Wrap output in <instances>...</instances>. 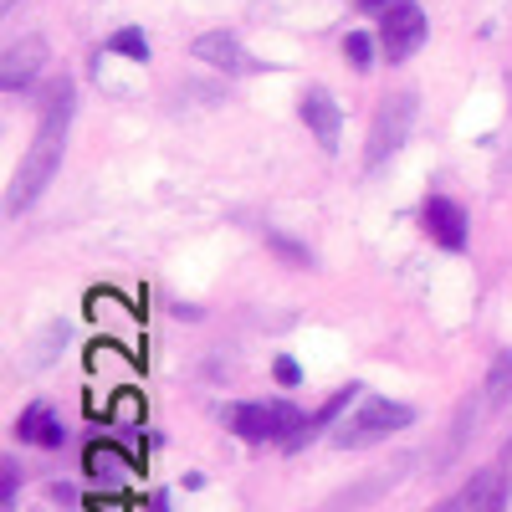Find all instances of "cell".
I'll use <instances>...</instances> for the list:
<instances>
[{
    "instance_id": "7c38bea8",
    "label": "cell",
    "mask_w": 512,
    "mask_h": 512,
    "mask_svg": "<svg viewBox=\"0 0 512 512\" xmlns=\"http://www.w3.org/2000/svg\"><path fill=\"white\" fill-rule=\"evenodd\" d=\"M16 436L26 441V446H41V451H57L62 441H67V431H62V420L52 415V405H26L21 415H16Z\"/></svg>"
},
{
    "instance_id": "30bf717a",
    "label": "cell",
    "mask_w": 512,
    "mask_h": 512,
    "mask_svg": "<svg viewBox=\"0 0 512 512\" xmlns=\"http://www.w3.org/2000/svg\"><path fill=\"white\" fill-rule=\"evenodd\" d=\"M420 226L431 231V241L441 251H466V210L446 195H431L420 205Z\"/></svg>"
},
{
    "instance_id": "9c48e42d",
    "label": "cell",
    "mask_w": 512,
    "mask_h": 512,
    "mask_svg": "<svg viewBox=\"0 0 512 512\" xmlns=\"http://www.w3.org/2000/svg\"><path fill=\"white\" fill-rule=\"evenodd\" d=\"M41 67H47V41H41V36L11 41V47H6V62H0V88H6V93H26Z\"/></svg>"
},
{
    "instance_id": "ba28073f",
    "label": "cell",
    "mask_w": 512,
    "mask_h": 512,
    "mask_svg": "<svg viewBox=\"0 0 512 512\" xmlns=\"http://www.w3.org/2000/svg\"><path fill=\"white\" fill-rule=\"evenodd\" d=\"M190 52L200 57V62H210V67H221V72H231V77H251V72H262V62H256L241 41L231 36V31H200L195 41H190Z\"/></svg>"
},
{
    "instance_id": "8992f818",
    "label": "cell",
    "mask_w": 512,
    "mask_h": 512,
    "mask_svg": "<svg viewBox=\"0 0 512 512\" xmlns=\"http://www.w3.org/2000/svg\"><path fill=\"white\" fill-rule=\"evenodd\" d=\"M359 395H364V384H344V390H333L313 415H303V425H297V431L282 441V451H287V456H297L303 446H313L323 431H333V425L344 420V410H354V400H359Z\"/></svg>"
},
{
    "instance_id": "4fadbf2b",
    "label": "cell",
    "mask_w": 512,
    "mask_h": 512,
    "mask_svg": "<svg viewBox=\"0 0 512 512\" xmlns=\"http://www.w3.org/2000/svg\"><path fill=\"white\" fill-rule=\"evenodd\" d=\"M82 466H88V477H98V482H123L128 472H134V461H128L118 446H88V456H82Z\"/></svg>"
},
{
    "instance_id": "5bb4252c",
    "label": "cell",
    "mask_w": 512,
    "mask_h": 512,
    "mask_svg": "<svg viewBox=\"0 0 512 512\" xmlns=\"http://www.w3.org/2000/svg\"><path fill=\"white\" fill-rule=\"evenodd\" d=\"M482 400H487V410H502V405L512 400V349H502V354L492 359L487 384H482Z\"/></svg>"
},
{
    "instance_id": "9a60e30c",
    "label": "cell",
    "mask_w": 512,
    "mask_h": 512,
    "mask_svg": "<svg viewBox=\"0 0 512 512\" xmlns=\"http://www.w3.org/2000/svg\"><path fill=\"white\" fill-rule=\"evenodd\" d=\"M103 52L128 57V62H149V36H144L139 26H123V31H113V36L103 41Z\"/></svg>"
},
{
    "instance_id": "5b68a950",
    "label": "cell",
    "mask_w": 512,
    "mask_h": 512,
    "mask_svg": "<svg viewBox=\"0 0 512 512\" xmlns=\"http://www.w3.org/2000/svg\"><path fill=\"white\" fill-rule=\"evenodd\" d=\"M420 47H425V11L415 0H395V6L384 11V26H379L384 62H410Z\"/></svg>"
},
{
    "instance_id": "8fae6325",
    "label": "cell",
    "mask_w": 512,
    "mask_h": 512,
    "mask_svg": "<svg viewBox=\"0 0 512 512\" xmlns=\"http://www.w3.org/2000/svg\"><path fill=\"white\" fill-rule=\"evenodd\" d=\"M507 507V482L502 472H477L451 502H441L436 512H502Z\"/></svg>"
},
{
    "instance_id": "603a6c76",
    "label": "cell",
    "mask_w": 512,
    "mask_h": 512,
    "mask_svg": "<svg viewBox=\"0 0 512 512\" xmlns=\"http://www.w3.org/2000/svg\"><path fill=\"white\" fill-rule=\"evenodd\" d=\"M149 512H169V497H164V492H154V502H149Z\"/></svg>"
},
{
    "instance_id": "2e32d148",
    "label": "cell",
    "mask_w": 512,
    "mask_h": 512,
    "mask_svg": "<svg viewBox=\"0 0 512 512\" xmlns=\"http://www.w3.org/2000/svg\"><path fill=\"white\" fill-rule=\"evenodd\" d=\"M374 47H379V41H374L369 31H349V36H344V62H349L354 72H369V67H374Z\"/></svg>"
},
{
    "instance_id": "e0dca14e",
    "label": "cell",
    "mask_w": 512,
    "mask_h": 512,
    "mask_svg": "<svg viewBox=\"0 0 512 512\" xmlns=\"http://www.w3.org/2000/svg\"><path fill=\"white\" fill-rule=\"evenodd\" d=\"M267 246H277V251H282V262H292V267H313V251H308L303 241L282 236V231H267Z\"/></svg>"
},
{
    "instance_id": "44dd1931",
    "label": "cell",
    "mask_w": 512,
    "mask_h": 512,
    "mask_svg": "<svg viewBox=\"0 0 512 512\" xmlns=\"http://www.w3.org/2000/svg\"><path fill=\"white\" fill-rule=\"evenodd\" d=\"M88 507H93V512H128V507H123L118 497H93Z\"/></svg>"
},
{
    "instance_id": "6da1fadb",
    "label": "cell",
    "mask_w": 512,
    "mask_h": 512,
    "mask_svg": "<svg viewBox=\"0 0 512 512\" xmlns=\"http://www.w3.org/2000/svg\"><path fill=\"white\" fill-rule=\"evenodd\" d=\"M72 103H77V88H72L67 77H57V82H47V88H41V98H36V118H41V123H36V139H31V149L21 154L16 180H11V190H6V210H11V216L31 210V205L41 200V190L57 180L62 154H67V118H72Z\"/></svg>"
},
{
    "instance_id": "3957f363",
    "label": "cell",
    "mask_w": 512,
    "mask_h": 512,
    "mask_svg": "<svg viewBox=\"0 0 512 512\" xmlns=\"http://www.w3.org/2000/svg\"><path fill=\"white\" fill-rule=\"evenodd\" d=\"M415 93H384L374 103V123H369V149H364V169H384L400 144L410 139V128H415Z\"/></svg>"
},
{
    "instance_id": "52a82bcc",
    "label": "cell",
    "mask_w": 512,
    "mask_h": 512,
    "mask_svg": "<svg viewBox=\"0 0 512 512\" xmlns=\"http://www.w3.org/2000/svg\"><path fill=\"white\" fill-rule=\"evenodd\" d=\"M297 113H303V123H308V134L318 139V149L338 154V144H344V113H338L333 93L328 88H308L303 103H297Z\"/></svg>"
},
{
    "instance_id": "277c9868",
    "label": "cell",
    "mask_w": 512,
    "mask_h": 512,
    "mask_svg": "<svg viewBox=\"0 0 512 512\" xmlns=\"http://www.w3.org/2000/svg\"><path fill=\"white\" fill-rule=\"evenodd\" d=\"M221 420L241 441H277L282 446L297 425H303V410H297L292 400H246V405L221 410Z\"/></svg>"
},
{
    "instance_id": "ffe728a7",
    "label": "cell",
    "mask_w": 512,
    "mask_h": 512,
    "mask_svg": "<svg viewBox=\"0 0 512 512\" xmlns=\"http://www.w3.org/2000/svg\"><path fill=\"white\" fill-rule=\"evenodd\" d=\"M113 410H118V420H134V415H139V400H134V395H118Z\"/></svg>"
},
{
    "instance_id": "7402d4cb",
    "label": "cell",
    "mask_w": 512,
    "mask_h": 512,
    "mask_svg": "<svg viewBox=\"0 0 512 512\" xmlns=\"http://www.w3.org/2000/svg\"><path fill=\"white\" fill-rule=\"evenodd\" d=\"M390 6H395V0H359V11H379V16L390 11Z\"/></svg>"
},
{
    "instance_id": "d6986e66",
    "label": "cell",
    "mask_w": 512,
    "mask_h": 512,
    "mask_svg": "<svg viewBox=\"0 0 512 512\" xmlns=\"http://www.w3.org/2000/svg\"><path fill=\"white\" fill-rule=\"evenodd\" d=\"M272 379L282 384V390H292V384H303V369H297L292 354H277V359H272Z\"/></svg>"
},
{
    "instance_id": "7a4b0ae2",
    "label": "cell",
    "mask_w": 512,
    "mask_h": 512,
    "mask_svg": "<svg viewBox=\"0 0 512 512\" xmlns=\"http://www.w3.org/2000/svg\"><path fill=\"white\" fill-rule=\"evenodd\" d=\"M405 425H415V410L405 400H384V395H369L359 400V410H349L344 420L333 425V446L338 451H364L384 436H395L405 431Z\"/></svg>"
},
{
    "instance_id": "ac0fdd59",
    "label": "cell",
    "mask_w": 512,
    "mask_h": 512,
    "mask_svg": "<svg viewBox=\"0 0 512 512\" xmlns=\"http://www.w3.org/2000/svg\"><path fill=\"white\" fill-rule=\"evenodd\" d=\"M16 487H21V472H16V461L0 466V512H16Z\"/></svg>"
}]
</instances>
